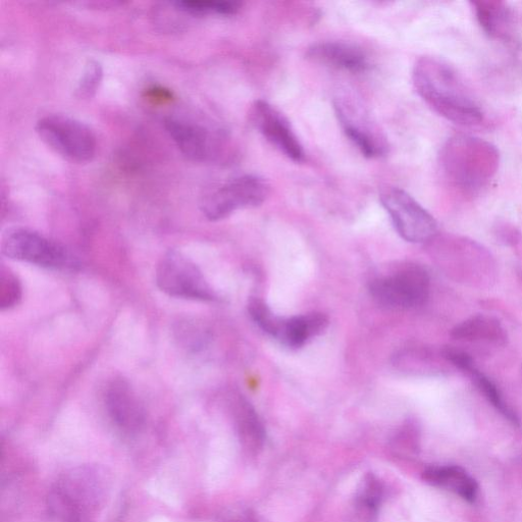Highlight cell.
Segmentation results:
<instances>
[{
  "mask_svg": "<svg viewBox=\"0 0 522 522\" xmlns=\"http://www.w3.org/2000/svg\"><path fill=\"white\" fill-rule=\"evenodd\" d=\"M327 326L328 319L318 312L286 319L280 342L290 348H300L311 338L322 334Z\"/></svg>",
  "mask_w": 522,
  "mask_h": 522,
  "instance_id": "ffe728a7",
  "label": "cell"
},
{
  "mask_svg": "<svg viewBox=\"0 0 522 522\" xmlns=\"http://www.w3.org/2000/svg\"><path fill=\"white\" fill-rule=\"evenodd\" d=\"M175 333L180 344L188 350L197 351L203 348L207 341L204 329L194 322H180L175 329Z\"/></svg>",
  "mask_w": 522,
  "mask_h": 522,
  "instance_id": "4316f807",
  "label": "cell"
},
{
  "mask_svg": "<svg viewBox=\"0 0 522 522\" xmlns=\"http://www.w3.org/2000/svg\"><path fill=\"white\" fill-rule=\"evenodd\" d=\"M465 374L471 378L481 394L491 403L507 420L517 424L518 419L515 412L510 408L497 385L485 374L480 372L476 364L465 371Z\"/></svg>",
  "mask_w": 522,
  "mask_h": 522,
  "instance_id": "603a6c76",
  "label": "cell"
},
{
  "mask_svg": "<svg viewBox=\"0 0 522 522\" xmlns=\"http://www.w3.org/2000/svg\"><path fill=\"white\" fill-rule=\"evenodd\" d=\"M166 129L178 148L188 159L204 162L216 150V138L204 127L182 119L169 118Z\"/></svg>",
  "mask_w": 522,
  "mask_h": 522,
  "instance_id": "5bb4252c",
  "label": "cell"
},
{
  "mask_svg": "<svg viewBox=\"0 0 522 522\" xmlns=\"http://www.w3.org/2000/svg\"><path fill=\"white\" fill-rule=\"evenodd\" d=\"M494 235L498 242L505 246H515L521 240L519 230L508 223H498L495 226Z\"/></svg>",
  "mask_w": 522,
  "mask_h": 522,
  "instance_id": "f1b7e54d",
  "label": "cell"
},
{
  "mask_svg": "<svg viewBox=\"0 0 522 522\" xmlns=\"http://www.w3.org/2000/svg\"><path fill=\"white\" fill-rule=\"evenodd\" d=\"M423 478L429 485L451 492L468 502H475L478 497V483L459 466H432L426 469Z\"/></svg>",
  "mask_w": 522,
  "mask_h": 522,
  "instance_id": "2e32d148",
  "label": "cell"
},
{
  "mask_svg": "<svg viewBox=\"0 0 522 522\" xmlns=\"http://www.w3.org/2000/svg\"><path fill=\"white\" fill-rule=\"evenodd\" d=\"M431 280L422 266L406 264L392 274L375 279L371 293L381 305L409 309L424 305L429 299Z\"/></svg>",
  "mask_w": 522,
  "mask_h": 522,
  "instance_id": "ba28073f",
  "label": "cell"
},
{
  "mask_svg": "<svg viewBox=\"0 0 522 522\" xmlns=\"http://www.w3.org/2000/svg\"><path fill=\"white\" fill-rule=\"evenodd\" d=\"M237 424L245 448L252 453L258 452L264 445L265 429L254 408L247 401H241L239 404Z\"/></svg>",
  "mask_w": 522,
  "mask_h": 522,
  "instance_id": "44dd1931",
  "label": "cell"
},
{
  "mask_svg": "<svg viewBox=\"0 0 522 522\" xmlns=\"http://www.w3.org/2000/svg\"><path fill=\"white\" fill-rule=\"evenodd\" d=\"M7 257L49 270H75L78 260L67 248L25 228L8 232L2 245Z\"/></svg>",
  "mask_w": 522,
  "mask_h": 522,
  "instance_id": "8992f818",
  "label": "cell"
},
{
  "mask_svg": "<svg viewBox=\"0 0 522 522\" xmlns=\"http://www.w3.org/2000/svg\"><path fill=\"white\" fill-rule=\"evenodd\" d=\"M271 187L256 175H244L227 181L208 192L201 201V212L210 221H221L243 208L263 204Z\"/></svg>",
  "mask_w": 522,
  "mask_h": 522,
  "instance_id": "52a82bcc",
  "label": "cell"
},
{
  "mask_svg": "<svg viewBox=\"0 0 522 522\" xmlns=\"http://www.w3.org/2000/svg\"><path fill=\"white\" fill-rule=\"evenodd\" d=\"M235 522H256V520L250 516H247L242 521H235Z\"/></svg>",
  "mask_w": 522,
  "mask_h": 522,
  "instance_id": "f546056e",
  "label": "cell"
},
{
  "mask_svg": "<svg viewBox=\"0 0 522 522\" xmlns=\"http://www.w3.org/2000/svg\"><path fill=\"white\" fill-rule=\"evenodd\" d=\"M174 5L177 9L196 16L233 15L240 8V5L235 2H204V0H183V2H176Z\"/></svg>",
  "mask_w": 522,
  "mask_h": 522,
  "instance_id": "d4e9b609",
  "label": "cell"
},
{
  "mask_svg": "<svg viewBox=\"0 0 522 522\" xmlns=\"http://www.w3.org/2000/svg\"><path fill=\"white\" fill-rule=\"evenodd\" d=\"M251 122L263 136L288 159L296 163L304 160L302 145L287 118L270 103L255 101L250 113Z\"/></svg>",
  "mask_w": 522,
  "mask_h": 522,
  "instance_id": "8fae6325",
  "label": "cell"
},
{
  "mask_svg": "<svg viewBox=\"0 0 522 522\" xmlns=\"http://www.w3.org/2000/svg\"><path fill=\"white\" fill-rule=\"evenodd\" d=\"M384 498V486L374 475L364 478L356 497V507L363 520L373 522Z\"/></svg>",
  "mask_w": 522,
  "mask_h": 522,
  "instance_id": "7402d4cb",
  "label": "cell"
},
{
  "mask_svg": "<svg viewBox=\"0 0 522 522\" xmlns=\"http://www.w3.org/2000/svg\"><path fill=\"white\" fill-rule=\"evenodd\" d=\"M112 478L99 465L70 469L50 489L49 514L59 522H96L111 495Z\"/></svg>",
  "mask_w": 522,
  "mask_h": 522,
  "instance_id": "7a4b0ae2",
  "label": "cell"
},
{
  "mask_svg": "<svg viewBox=\"0 0 522 522\" xmlns=\"http://www.w3.org/2000/svg\"><path fill=\"white\" fill-rule=\"evenodd\" d=\"M434 245L438 263L453 282L478 289H492L498 277L494 255L472 238L456 234L437 235Z\"/></svg>",
  "mask_w": 522,
  "mask_h": 522,
  "instance_id": "277c9868",
  "label": "cell"
},
{
  "mask_svg": "<svg viewBox=\"0 0 522 522\" xmlns=\"http://www.w3.org/2000/svg\"><path fill=\"white\" fill-rule=\"evenodd\" d=\"M22 298V287L18 278L3 268L0 274V308L3 310L16 306Z\"/></svg>",
  "mask_w": 522,
  "mask_h": 522,
  "instance_id": "484cf974",
  "label": "cell"
},
{
  "mask_svg": "<svg viewBox=\"0 0 522 522\" xmlns=\"http://www.w3.org/2000/svg\"><path fill=\"white\" fill-rule=\"evenodd\" d=\"M380 199L398 234L411 243H429L438 235L435 218L406 191L389 187Z\"/></svg>",
  "mask_w": 522,
  "mask_h": 522,
  "instance_id": "9c48e42d",
  "label": "cell"
},
{
  "mask_svg": "<svg viewBox=\"0 0 522 522\" xmlns=\"http://www.w3.org/2000/svg\"><path fill=\"white\" fill-rule=\"evenodd\" d=\"M440 164L454 188L466 195H476L496 176L500 166V152L489 141L459 134L444 144Z\"/></svg>",
  "mask_w": 522,
  "mask_h": 522,
  "instance_id": "3957f363",
  "label": "cell"
},
{
  "mask_svg": "<svg viewBox=\"0 0 522 522\" xmlns=\"http://www.w3.org/2000/svg\"><path fill=\"white\" fill-rule=\"evenodd\" d=\"M396 367L405 373L422 376L448 375L455 369L444 358L441 350L412 348L396 355Z\"/></svg>",
  "mask_w": 522,
  "mask_h": 522,
  "instance_id": "ac0fdd59",
  "label": "cell"
},
{
  "mask_svg": "<svg viewBox=\"0 0 522 522\" xmlns=\"http://www.w3.org/2000/svg\"><path fill=\"white\" fill-rule=\"evenodd\" d=\"M450 336L456 341L496 346H504L508 340L501 322L488 315H477L464 320L451 330Z\"/></svg>",
  "mask_w": 522,
  "mask_h": 522,
  "instance_id": "e0dca14e",
  "label": "cell"
},
{
  "mask_svg": "<svg viewBox=\"0 0 522 522\" xmlns=\"http://www.w3.org/2000/svg\"><path fill=\"white\" fill-rule=\"evenodd\" d=\"M335 108L346 136L364 156L374 159L385 153V140L357 104L340 98Z\"/></svg>",
  "mask_w": 522,
  "mask_h": 522,
  "instance_id": "7c38bea8",
  "label": "cell"
},
{
  "mask_svg": "<svg viewBox=\"0 0 522 522\" xmlns=\"http://www.w3.org/2000/svg\"><path fill=\"white\" fill-rule=\"evenodd\" d=\"M39 138L68 161L91 162L97 151V138L83 122L65 115H48L36 124Z\"/></svg>",
  "mask_w": 522,
  "mask_h": 522,
  "instance_id": "5b68a950",
  "label": "cell"
},
{
  "mask_svg": "<svg viewBox=\"0 0 522 522\" xmlns=\"http://www.w3.org/2000/svg\"><path fill=\"white\" fill-rule=\"evenodd\" d=\"M307 56L316 63L351 73L367 71L370 66L367 55L359 47L344 42L313 45Z\"/></svg>",
  "mask_w": 522,
  "mask_h": 522,
  "instance_id": "9a60e30c",
  "label": "cell"
},
{
  "mask_svg": "<svg viewBox=\"0 0 522 522\" xmlns=\"http://www.w3.org/2000/svg\"><path fill=\"white\" fill-rule=\"evenodd\" d=\"M156 284L172 297L199 301L216 299L213 288L198 267L177 251L168 252L160 261Z\"/></svg>",
  "mask_w": 522,
  "mask_h": 522,
  "instance_id": "30bf717a",
  "label": "cell"
},
{
  "mask_svg": "<svg viewBox=\"0 0 522 522\" xmlns=\"http://www.w3.org/2000/svg\"><path fill=\"white\" fill-rule=\"evenodd\" d=\"M248 310L250 317L261 330L280 341L286 319L276 316L266 302L259 298L249 301Z\"/></svg>",
  "mask_w": 522,
  "mask_h": 522,
  "instance_id": "cb8c5ba5",
  "label": "cell"
},
{
  "mask_svg": "<svg viewBox=\"0 0 522 522\" xmlns=\"http://www.w3.org/2000/svg\"><path fill=\"white\" fill-rule=\"evenodd\" d=\"M103 76L101 64L97 61H88L76 88V95L80 98L92 97L99 87Z\"/></svg>",
  "mask_w": 522,
  "mask_h": 522,
  "instance_id": "83f0119b",
  "label": "cell"
},
{
  "mask_svg": "<svg viewBox=\"0 0 522 522\" xmlns=\"http://www.w3.org/2000/svg\"><path fill=\"white\" fill-rule=\"evenodd\" d=\"M482 29L492 38L506 39L513 27L511 8L502 0H475L472 2Z\"/></svg>",
  "mask_w": 522,
  "mask_h": 522,
  "instance_id": "d6986e66",
  "label": "cell"
},
{
  "mask_svg": "<svg viewBox=\"0 0 522 522\" xmlns=\"http://www.w3.org/2000/svg\"><path fill=\"white\" fill-rule=\"evenodd\" d=\"M106 405L112 421L121 430L137 433L144 427V407L127 381L116 380L109 386Z\"/></svg>",
  "mask_w": 522,
  "mask_h": 522,
  "instance_id": "4fadbf2b",
  "label": "cell"
},
{
  "mask_svg": "<svg viewBox=\"0 0 522 522\" xmlns=\"http://www.w3.org/2000/svg\"><path fill=\"white\" fill-rule=\"evenodd\" d=\"M412 82L417 94L447 121L465 127L483 122L480 104L466 90L454 69L441 59H419L413 67Z\"/></svg>",
  "mask_w": 522,
  "mask_h": 522,
  "instance_id": "6da1fadb",
  "label": "cell"
}]
</instances>
